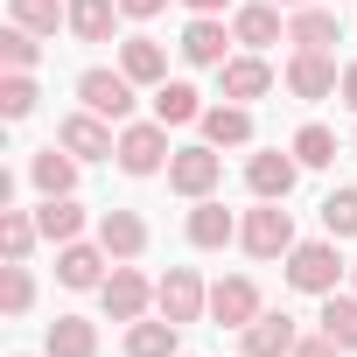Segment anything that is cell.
<instances>
[{
    "label": "cell",
    "instance_id": "cell-21",
    "mask_svg": "<svg viewBox=\"0 0 357 357\" xmlns=\"http://www.w3.org/2000/svg\"><path fill=\"white\" fill-rule=\"evenodd\" d=\"M204 140H211V147H245V140H252V112L231 105V98H225V105H204Z\"/></svg>",
    "mask_w": 357,
    "mask_h": 357
},
{
    "label": "cell",
    "instance_id": "cell-32",
    "mask_svg": "<svg viewBox=\"0 0 357 357\" xmlns=\"http://www.w3.org/2000/svg\"><path fill=\"white\" fill-rule=\"evenodd\" d=\"M0 63H8V70H36L43 63V36H29L22 22H8V36H0Z\"/></svg>",
    "mask_w": 357,
    "mask_h": 357
},
{
    "label": "cell",
    "instance_id": "cell-19",
    "mask_svg": "<svg viewBox=\"0 0 357 357\" xmlns=\"http://www.w3.org/2000/svg\"><path fill=\"white\" fill-rule=\"evenodd\" d=\"M231 238H238V218L204 197V204L190 211V245H197V252H218V245H231Z\"/></svg>",
    "mask_w": 357,
    "mask_h": 357
},
{
    "label": "cell",
    "instance_id": "cell-30",
    "mask_svg": "<svg viewBox=\"0 0 357 357\" xmlns=\"http://www.w3.org/2000/svg\"><path fill=\"white\" fill-rule=\"evenodd\" d=\"M36 238H43V225H36L29 211H0V245H8V259H22V266H29Z\"/></svg>",
    "mask_w": 357,
    "mask_h": 357
},
{
    "label": "cell",
    "instance_id": "cell-31",
    "mask_svg": "<svg viewBox=\"0 0 357 357\" xmlns=\"http://www.w3.org/2000/svg\"><path fill=\"white\" fill-rule=\"evenodd\" d=\"M0 308H8V315H29V308H36V280H29L22 259L0 266Z\"/></svg>",
    "mask_w": 357,
    "mask_h": 357
},
{
    "label": "cell",
    "instance_id": "cell-23",
    "mask_svg": "<svg viewBox=\"0 0 357 357\" xmlns=\"http://www.w3.org/2000/svg\"><path fill=\"white\" fill-rule=\"evenodd\" d=\"M8 22H22L29 36H56L70 29V0H8Z\"/></svg>",
    "mask_w": 357,
    "mask_h": 357
},
{
    "label": "cell",
    "instance_id": "cell-40",
    "mask_svg": "<svg viewBox=\"0 0 357 357\" xmlns=\"http://www.w3.org/2000/svg\"><path fill=\"white\" fill-rule=\"evenodd\" d=\"M273 8H308V0H273Z\"/></svg>",
    "mask_w": 357,
    "mask_h": 357
},
{
    "label": "cell",
    "instance_id": "cell-28",
    "mask_svg": "<svg viewBox=\"0 0 357 357\" xmlns=\"http://www.w3.org/2000/svg\"><path fill=\"white\" fill-rule=\"evenodd\" d=\"M112 15H119V0H70V36L77 43H112Z\"/></svg>",
    "mask_w": 357,
    "mask_h": 357
},
{
    "label": "cell",
    "instance_id": "cell-1",
    "mask_svg": "<svg viewBox=\"0 0 357 357\" xmlns=\"http://www.w3.org/2000/svg\"><path fill=\"white\" fill-rule=\"evenodd\" d=\"M336 280H343L336 238H308V245L287 252V287H301V294H336Z\"/></svg>",
    "mask_w": 357,
    "mask_h": 357
},
{
    "label": "cell",
    "instance_id": "cell-8",
    "mask_svg": "<svg viewBox=\"0 0 357 357\" xmlns=\"http://www.w3.org/2000/svg\"><path fill=\"white\" fill-rule=\"evenodd\" d=\"M98 301H105V315H112V322H140V315L154 308V287H147V280H140V273H133V266L119 259V266L105 273V287H98Z\"/></svg>",
    "mask_w": 357,
    "mask_h": 357
},
{
    "label": "cell",
    "instance_id": "cell-26",
    "mask_svg": "<svg viewBox=\"0 0 357 357\" xmlns=\"http://www.w3.org/2000/svg\"><path fill=\"white\" fill-rule=\"evenodd\" d=\"M36 225H43V238H50V245H70V238L84 231V211H77V197H43Z\"/></svg>",
    "mask_w": 357,
    "mask_h": 357
},
{
    "label": "cell",
    "instance_id": "cell-36",
    "mask_svg": "<svg viewBox=\"0 0 357 357\" xmlns=\"http://www.w3.org/2000/svg\"><path fill=\"white\" fill-rule=\"evenodd\" d=\"M294 357H343V343H336V336H301Z\"/></svg>",
    "mask_w": 357,
    "mask_h": 357
},
{
    "label": "cell",
    "instance_id": "cell-24",
    "mask_svg": "<svg viewBox=\"0 0 357 357\" xmlns=\"http://www.w3.org/2000/svg\"><path fill=\"white\" fill-rule=\"evenodd\" d=\"M175 329H183V322H168V315L147 322V315H140V322L126 329V357H183V350H175Z\"/></svg>",
    "mask_w": 357,
    "mask_h": 357
},
{
    "label": "cell",
    "instance_id": "cell-33",
    "mask_svg": "<svg viewBox=\"0 0 357 357\" xmlns=\"http://www.w3.org/2000/svg\"><path fill=\"white\" fill-rule=\"evenodd\" d=\"M294 161H301V168H329V161H336V133L308 119V126L294 133Z\"/></svg>",
    "mask_w": 357,
    "mask_h": 357
},
{
    "label": "cell",
    "instance_id": "cell-2",
    "mask_svg": "<svg viewBox=\"0 0 357 357\" xmlns=\"http://www.w3.org/2000/svg\"><path fill=\"white\" fill-rule=\"evenodd\" d=\"M218 183H225V154H218L211 140H204V147H175V161H168V190H175V197L204 204Z\"/></svg>",
    "mask_w": 357,
    "mask_h": 357
},
{
    "label": "cell",
    "instance_id": "cell-35",
    "mask_svg": "<svg viewBox=\"0 0 357 357\" xmlns=\"http://www.w3.org/2000/svg\"><path fill=\"white\" fill-rule=\"evenodd\" d=\"M322 231L329 238H350L357 231V190H329L322 197Z\"/></svg>",
    "mask_w": 357,
    "mask_h": 357
},
{
    "label": "cell",
    "instance_id": "cell-9",
    "mask_svg": "<svg viewBox=\"0 0 357 357\" xmlns=\"http://www.w3.org/2000/svg\"><path fill=\"white\" fill-rule=\"evenodd\" d=\"M294 175H301V161H294V154H280V147H266V154H252V161H245V190H252L259 204H287Z\"/></svg>",
    "mask_w": 357,
    "mask_h": 357
},
{
    "label": "cell",
    "instance_id": "cell-16",
    "mask_svg": "<svg viewBox=\"0 0 357 357\" xmlns=\"http://www.w3.org/2000/svg\"><path fill=\"white\" fill-rule=\"evenodd\" d=\"M225 43H238V36H225L218 15H197V22L183 29V56H190L197 70H218V63H225Z\"/></svg>",
    "mask_w": 357,
    "mask_h": 357
},
{
    "label": "cell",
    "instance_id": "cell-4",
    "mask_svg": "<svg viewBox=\"0 0 357 357\" xmlns=\"http://www.w3.org/2000/svg\"><path fill=\"white\" fill-rule=\"evenodd\" d=\"M161 161H175L161 119H140V126L119 133V168H126V175H161Z\"/></svg>",
    "mask_w": 357,
    "mask_h": 357
},
{
    "label": "cell",
    "instance_id": "cell-17",
    "mask_svg": "<svg viewBox=\"0 0 357 357\" xmlns=\"http://www.w3.org/2000/svg\"><path fill=\"white\" fill-rule=\"evenodd\" d=\"M119 70H126L133 84H168V50H161L154 36H126V43H119Z\"/></svg>",
    "mask_w": 357,
    "mask_h": 357
},
{
    "label": "cell",
    "instance_id": "cell-18",
    "mask_svg": "<svg viewBox=\"0 0 357 357\" xmlns=\"http://www.w3.org/2000/svg\"><path fill=\"white\" fill-rule=\"evenodd\" d=\"M98 245H105L112 259H140V252H147V225H140V211H105V218H98Z\"/></svg>",
    "mask_w": 357,
    "mask_h": 357
},
{
    "label": "cell",
    "instance_id": "cell-39",
    "mask_svg": "<svg viewBox=\"0 0 357 357\" xmlns=\"http://www.w3.org/2000/svg\"><path fill=\"white\" fill-rule=\"evenodd\" d=\"M183 8H190V15H225L231 0H183Z\"/></svg>",
    "mask_w": 357,
    "mask_h": 357
},
{
    "label": "cell",
    "instance_id": "cell-25",
    "mask_svg": "<svg viewBox=\"0 0 357 357\" xmlns=\"http://www.w3.org/2000/svg\"><path fill=\"white\" fill-rule=\"evenodd\" d=\"M343 29H336V15L329 8H294V22H287V43L294 50H329Z\"/></svg>",
    "mask_w": 357,
    "mask_h": 357
},
{
    "label": "cell",
    "instance_id": "cell-27",
    "mask_svg": "<svg viewBox=\"0 0 357 357\" xmlns=\"http://www.w3.org/2000/svg\"><path fill=\"white\" fill-rule=\"evenodd\" d=\"M50 357H98V329L84 315H56L50 322Z\"/></svg>",
    "mask_w": 357,
    "mask_h": 357
},
{
    "label": "cell",
    "instance_id": "cell-22",
    "mask_svg": "<svg viewBox=\"0 0 357 357\" xmlns=\"http://www.w3.org/2000/svg\"><path fill=\"white\" fill-rule=\"evenodd\" d=\"M154 119H161V126H190V119H204V98H197V84H183V77L154 84Z\"/></svg>",
    "mask_w": 357,
    "mask_h": 357
},
{
    "label": "cell",
    "instance_id": "cell-38",
    "mask_svg": "<svg viewBox=\"0 0 357 357\" xmlns=\"http://www.w3.org/2000/svg\"><path fill=\"white\" fill-rule=\"evenodd\" d=\"M336 91H343V105L357 112V63H343V84H336Z\"/></svg>",
    "mask_w": 357,
    "mask_h": 357
},
{
    "label": "cell",
    "instance_id": "cell-14",
    "mask_svg": "<svg viewBox=\"0 0 357 357\" xmlns=\"http://www.w3.org/2000/svg\"><path fill=\"white\" fill-rule=\"evenodd\" d=\"M105 259H112L105 245H77L70 238V245H56V280L63 287H105Z\"/></svg>",
    "mask_w": 357,
    "mask_h": 357
},
{
    "label": "cell",
    "instance_id": "cell-15",
    "mask_svg": "<svg viewBox=\"0 0 357 357\" xmlns=\"http://www.w3.org/2000/svg\"><path fill=\"white\" fill-rule=\"evenodd\" d=\"M29 183H36L43 197H70V190H77V154H70L63 140H56V147H43V154L29 161Z\"/></svg>",
    "mask_w": 357,
    "mask_h": 357
},
{
    "label": "cell",
    "instance_id": "cell-6",
    "mask_svg": "<svg viewBox=\"0 0 357 357\" xmlns=\"http://www.w3.org/2000/svg\"><path fill=\"white\" fill-rule=\"evenodd\" d=\"M218 91L231 98V105H252V98H266L273 91V63L252 50V56H225L218 63Z\"/></svg>",
    "mask_w": 357,
    "mask_h": 357
},
{
    "label": "cell",
    "instance_id": "cell-34",
    "mask_svg": "<svg viewBox=\"0 0 357 357\" xmlns=\"http://www.w3.org/2000/svg\"><path fill=\"white\" fill-rule=\"evenodd\" d=\"M36 98H43V91H36V77H29V70H8V77H0V112H8V119H29V112H36Z\"/></svg>",
    "mask_w": 357,
    "mask_h": 357
},
{
    "label": "cell",
    "instance_id": "cell-3",
    "mask_svg": "<svg viewBox=\"0 0 357 357\" xmlns=\"http://www.w3.org/2000/svg\"><path fill=\"white\" fill-rule=\"evenodd\" d=\"M238 245H245L252 259H287L301 238H294V218H287L280 204H259V211H245V225H238Z\"/></svg>",
    "mask_w": 357,
    "mask_h": 357
},
{
    "label": "cell",
    "instance_id": "cell-11",
    "mask_svg": "<svg viewBox=\"0 0 357 357\" xmlns=\"http://www.w3.org/2000/svg\"><path fill=\"white\" fill-rule=\"evenodd\" d=\"M343 77H336V63H329V50H294L287 56V91L294 98H329Z\"/></svg>",
    "mask_w": 357,
    "mask_h": 357
},
{
    "label": "cell",
    "instance_id": "cell-12",
    "mask_svg": "<svg viewBox=\"0 0 357 357\" xmlns=\"http://www.w3.org/2000/svg\"><path fill=\"white\" fill-rule=\"evenodd\" d=\"M252 315H259V287H252L245 273H231V280L211 287V322H218V329H245Z\"/></svg>",
    "mask_w": 357,
    "mask_h": 357
},
{
    "label": "cell",
    "instance_id": "cell-5",
    "mask_svg": "<svg viewBox=\"0 0 357 357\" xmlns=\"http://www.w3.org/2000/svg\"><path fill=\"white\" fill-rule=\"evenodd\" d=\"M154 308H161L168 322H197V315L211 308V287H204L190 266H168V273L154 280Z\"/></svg>",
    "mask_w": 357,
    "mask_h": 357
},
{
    "label": "cell",
    "instance_id": "cell-7",
    "mask_svg": "<svg viewBox=\"0 0 357 357\" xmlns=\"http://www.w3.org/2000/svg\"><path fill=\"white\" fill-rule=\"evenodd\" d=\"M77 98H84V112H98V119H126V112H133V77H126V70H84V77H77Z\"/></svg>",
    "mask_w": 357,
    "mask_h": 357
},
{
    "label": "cell",
    "instance_id": "cell-41",
    "mask_svg": "<svg viewBox=\"0 0 357 357\" xmlns=\"http://www.w3.org/2000/svg\"><path fill=\"white\" fill-rule=\"evenodd\" d=\"M350 280H357V266H350Z\"/></svg>",
    "mask_w": 357,
    "mask_h": 357
},
{
    "label": "cell",
    "instance_id": "cell-20",
    "mask_svg": "<svg viewBox=\"0 0 357 357\" xmlns=\"http://www.w3.org/2000/svg\"><path fill=\"white\" fill-rule=\"evenodd\" d=\"M231 36H238L245 50L287 43V29H280V8H273V0H259V8H238V15H231Z\"/></svg>",
    "mask_w": 357,
    "mask_h": 357
},
{
    "label": "cell",
    "instance_id": "cell-37",
    "mask_svg": "<svg viewBox=\"0 0 357 357\" xmlns=\"http://www.w3.org/2000/svg\"><path fill=\"white\" fill-rule=\"evenodd\" d=\"M168 0H119V15H133V22H147V15H161Z\"/></svg>",
    "mask_w": 357,
    "mask_h": 357
},
{
    "label": "cell",
    "instance_id": "cell-13",
    "mask_svg": "<svg viewBox=\"0 0 357 357\" xmlns=\"http://www.w3.org/2000/svg\"><path fill=\"white\" fill-rule=\"evenodd\" d=\"M238 336H245V357H294V343H301L294 315H266V308H259Z\"/></svg>",
    "mask_w": 357,
    "mask_h": 357
},
{
    "label": "cell",
    "instance_id": "cell-10",
    "mask_svg": "<svg viewBox=\"0 0 357 357\" xmlns=\"http://www.w3.org/2000/svg\"><path fill=\"white\" fill-rule=\"evenodd\" d=\"M56 140H63L77 161H112V154H119V140H112V126H105L98 112H70V119L56 126Z\"/></svg>",
    "mask_w": 357,
    "mask_h": 357
},
{
    "label": "cell",
    "instance_id": "cell-29",
    "mask_svg": "<svg viewBox=\"0 0 357 357\" xmlns=\"http://www.w3.org/2000/svg\"><path fill=\"white\" fill-rule=\"evenodd\" d=\"M322 336H336L343 350H357V294H322Z\"/></svg>",
    "mask_w": 357,
    "mask_h": 357
}]
</instances>
